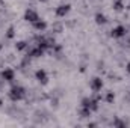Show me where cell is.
<instances>
[{"label":"cell","mask_w":130,"mask_h":128,"mask_svg":"<svg viewBox=\"0 0 130 128\" xmlns=\"http://www.w3.org/2000/svg\"><path fill=\"white\" fill-rule=\"evenodd\" d=\"M126 71H127V72L130 74V62H129L127 65H126Z\"/></svg>","instance_id":"19"},{"label":"cell","mask_w":130,"mask_h":128,"mask_svg":"<svg viewBox=\"0 0 130 128\" xmlns=\"http://www.w3.org/2000/svg\"><path fill=\"white\" fill-rule=\"evenodd\" d=\"M26 95V91H24V88H21V86H14L11 91H9V98L12 99V101H20V99H23Z\"/></svg>","instance_id":"1"},{"label":"cell","mask_w":130,"mask_h":128,"mask_svg":"<svg viewBox=\"0 0 130 128\" xmlns=\"http://www.w3.org/2000/svg\"><path fill=\"white\" fill-rule=\"evenodd\" d=\"M15 48H17L18 51H23V50H26V48H27V44H26L24 41H18V42L15 44Z\"/></svg>","instance_id":"13"},{"label":"cell","mask_w":130,"mask_h":128,"mask_svg":"<svg viewBox=\"0 0 130 128\" xmlns=\"http://www.w3.org/2000/svg\"><path fill=\"white\" fill-rule=\"evenodd\" d=\"M91 109H88V107H80V110H79V115H80V118H89L91 116Z\"/></svg>","instance_id":"10"},{"label":"cell","mask_w":130,"mask_h":128,"mask_svg":"<svg viewBox=\"0 0 130 128\" xmlns=\"http://www.w3.org/2000/svg\"><path fill=\"white\" fill-rule=\"evenodd\" d=\"M0 3H2V0H0Z\"/></svg>","instance_id":"22"},{"label":"cell","mask_w":130,"mask_h":128,"mask_svg":"<svg viewBox=\"0 0 130 128\" xmlns=\"http://www.w3.org/2000/svg\"><path fill=\"white\" fill-rule=\"evenodd\" d=\"M70 9H71L70 5H61V6H58V9H56V15H58V17H65V15L70 12Z\"/></svg>","instance_id":"7"},{"label":"cell","mask_w":130,"mask_h":128,"mask_svg":"<svg viewBox=\"0 0 130 128\" xmlns=\"http://www.w3.org/2000/svg\"><path fill=\"white\" fill-rule=\"evenodd\" d=\"M126 35H127V29H126L124 26H117V27L112 30V33H110L112 38H124Z\"/></svg>","instance_id":"4"},{"label":"cell","mask_w":130,"mask_h":128,"mask_svg":"<svg viewBox=\"0 0 130 128\" xmlns=\"http://www.w3.org/2000/svg\"><path fill=\"white\" fill-rule=\"evenodd\" d=\"M32 24H33V27H35L36 30H39V32H42V30L47 29V23H45L44 20H38V21H35Z\"/></svg>","instance_id":"8"},{"label":"cell","mask_w":130,"mask_h":128,"mask_svg":"<svg viewBox=\"0 0 130 128\" xmlns=\"http://www.w3.org/2000/svg\"><path fill=\"white\" fill-rule=\"evenodd\" d=\"M24 20L29 21V23H35V21L39 20V15H38L33 9H26V12H24Z\"/></svg>","instance_id":"3"},{"label":"cell","mask_w":130,"mask_h":128,"mask_svg":"<svg viewBox=\"0 0 130 128\" xmlns=\"http://www.w3.org/2000/svg\"><path fill=\"white\" fill-rule=\"evenodd\" d=\"M104 99H106V102H107V104H112V102L115 101V94H113V92H107Z\"/></svg>","instance_id":"14"},{"label":"cell","mask_w":130,"mask_h":128,"mask_svg":"<svg viewBox=\"0 0 130 128\" xmlns=\"http://www.w3.org/2000/svg\"><path fill=\"white\" fill-rule=\"evenodd\" d=\"M82 107H91V98H83L82 99Z\"/></svg>","instance_id":"17"},{"label":"cell","mask_w":130,"mask_h":128,"mask_svg":"<svg viewBox=\"0 0 130 128\" xmlns=\"http://www.w3.org/2000/svg\"><path fill=\"white\" fill-rule=\"evenodd\" d=\"M2 104H3V101H2V99H0V107H2Z\"/></svg>","instance_id":"21"},{"label":"cell","mask_w":130,"mask_h":128,"mask_svg":"<svg viewBox=\"0 0 130 128\" xmlns=\"http://www.w3.org/2000/svg\"><path fill=\"white\" fill-rule=\"evenodd\" d=\"M113 127L124 128V127H127V122H124V121H120V119H115V121H113Z\"/></svg>","instance_id":"15"},{"label":"cell","mask_w":130,"mask_h":128,"mask_svg":"<svg viewBox=\"0 0 130 128\" xmlns=\"http://www.w3.org/2000/svg\"><path fill=\"white\" fill-rule=\"evenodd\" d=\"M42 54H44V50L39 48V47H36V48L30 50V53H29V56H32V57H41Z\"/></svg>","instance_id":"9"},{"label":"cell","mask_w":130,"mask_h":128,"mask_svg":"<svg viewBox=\"0 0 130 128\" xmlns=\"http://www.w3.org/2000/svg\"><path fill=\"white\" fill-rule=\"evenodd\" d=\"M2 78H3L5 81H14V78H15V72H14V69L6 68V69L2 72Z\"/></svg>","instance_id":"6"},{"label":"cell","mask_w":130,"mask_h":128,"mask_svg":"<svg viewBox=\"0 0 130 128\" xmlns=\"http://www.w3.org/2000/svg\"><path fill=\"white\" fill-rule=\"evenodd\" d=\"M89 88H91L92 92H100L101 88H103V80H101L100 77H94V78L91 80V83H89Z\"/></svg>","instance_id":"2"},{"label":"cell","mask_w":130,"mask_h":128,"mask_svg":"<svg viewBox=\"0 0 130 128\" xmlns=\"http://www.w3.org/2000/svg\"><path fill=\"white\" fill-rule=\"evenodd\" d=\"M35 77H36V80H38L41 84H47V83H48V75H47V72H45L44 69H38V71L35 72Z\"/></svg>","instance_id":"5"},{"label":"cell","mask_w":130,"mask_h":128,"mask_svg":"<svg viewBox=\"0 0 130 128\" xmlns=\"http://www.w3.org/2000/svg\"><path fill=\"white\" fill-rule=\"evenodd\" d=\"M14 36H15V29H14V27H9L8 32H6V38H8V39H12Z\"/></svg>","instance_id":"16"},{"label":"cell","mask_w":130,"mask_h":128,"mask_svg":"<svg viewBox=\"0 0 130 128\" xmlns=\"http://www.w3.org/2000/svg\"><path fill=\"white\" fill-rule=\"evenodd\" d=\"M2 48H3V44H2V42H0V51H2Z\"/></svg>","instance_id":"20"},{"label":"cell","mask_w":130,"mask_h":128,"mask_svg":"<svg viewBox=\"0 0 130 128\" xmlns=\"http://www.w3.org/2000/svg\"><path fill=\"white\" fill-rule=\"evenodd\" d=\"M106 15H103V14H95V23H97L98 26H103V24H106Z\"/></svg>","instance_id":"11"},{"label":"cell","mask_w":130,"mask_h":128,"mask_svg":"<svg viewBox=\"0 0 130 128\" xmlns=\"http://www.w3.org/2000/svg\"><path fill=\"white\" fill-rule=\"evenodd\" d=\"M55 30H56L58 33L62 32V26H61V24H55Z\"/></svg>","instance_id":"18"},{"label":"cell","mask_w":130,"mask_h":128,"mask_svg":"<svg viewBox=\"0 0 130 128\" xmlns=\"http://www.w3.org/2000/svg\"><path fill=\"white\" fill-rule=\"evenodd\" d=\"M113 9H115L117 12H121V11L124 9V3H123V0H113Z\"/></svg>","instance_id":"12"}]
</instances>
